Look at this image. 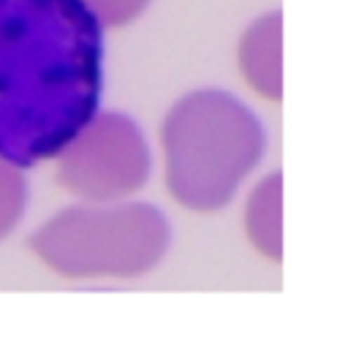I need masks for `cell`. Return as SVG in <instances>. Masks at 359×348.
Instances as JSON below:
<instances>
[{
  "instance_id": "obj_7",
  "label": "cell",
  "mask_w": 359,
  "mask_h": 348,
  "mask_svg": "<svg viewBox=\"0 0 359 348\" xmlns=\"http://www.w3.org/2000/svg\"><path fill=\"white\" fill-rule=\"evenodd\" d=\"M25 201L27 182L20 174V166L0 161V239L17 226L20 215L25 213Z\"/></svg>"
},
{
  "instance_id": "obj_3",
  "label": "cell",
  "mask_w": 359,
  "mask_h": 348,
  "mask_svg": "<svg viewBox=\"0 0 359 348\" xmlns=\"http://www.w3.org/2000/svg\"><path fill=\"white\" fill-rule=\"evenodd\" d=\"M169 245V223L150 204L68 207L30 237L36 256L74 281L139 278Z\"/></svg>"
},
{
  "instance_id": "obj_2",
  "label": "cell",
  "mask_w": 359,
  "mask_h": 348,
  "mask_svg": "<svg viewBox=\"0 0 359 348\" xmlns=\"http://www.w3.org/2000/svg\"><path fill=\"white\" fill-rule=\"evenodd\" d=\"M166 182L182 207L210 213L237 194L264 155L259 117L221 90H199L177 101L163 120Z\"/></svg>"
},
{
  "instance_id": "obj_6",
  "label": "cell",
  "mask_w": 359,
  "mask_h": 348,
  "mask_svg": "<svg viewBox=\"0 0 359 348\" xmlns=\"http://www.w3.org/2000/svg\"><path fill=\"white\" fill-rule=\"evenodd\" d=\"M280 174L264 177L253 194L248 199L245 210V229L256 250L267 259H280L283 256V232H280Z\"/></svg>"
},
{
  "instance_id": "obj_1",
  "label": "cell",
  "mask_w": 359,
  "mask_h": 348,
  "mask_svg": "<svg viewBox=\"0 0 359 348\" xmlns=\"http://www.w3.org/2000/svg\"><path fill=\"white\" fill-rule=\"evenodd\" d=\"M98 95L101 25L82 0H0V161L57 155Z\"/></svg>"
},
{
  "instance_id": "obj_5",
  "label": "cell",
  "mask_w": 359,
  "mask_h": 348,
  "mask_svg": "<svg viewBox=\"0 0 359 348\" xmlns=\"http://www.w3.org/2000/svg\"><path fill=\"white\" fill-rule=\"evenodd\" d=\"M280 14L272 11L259 17L248 27L245 39L240 44V65L248 85L264 98L278 101L283 93V71H280Z\"/></svg>"
},
{
  "instance_id": "obj_8",
  "label": "cell",
  "mask_w": 359,
  "mask_h": 348,
  "mask_svg": "<svg viewBox=\"0 0 359 348\" xmlns=\"http://www.w3.org/2000/svg\"><path fill=\"white\" fill-rule=\"evenodd\" d=\"M98 25H128L134 22L150 0H82Z\"/></svg>"
},
{
  "instance_id": "obj_4",
  "label": "cell",
  "mask_w": 359,
  "mask_h": 348,
  "mask_svg": "<svg viewBox=\"0 0 359 348\" xmlns=\"http://www.w3.org/2000/svg\"><path fill=\"white\" fill-rule=\"evenodd\" d=\"M60 155L57 182L88 201H114L139 191L150 174V150L126 114L93 117Z\"/></svg>"
}]
</instances>
